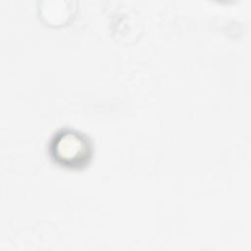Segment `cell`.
Segmentation results:
<instances>
[{
	"label": "cell",
	"instance_id": "6da1fadb",
	"mask_svg": "<svg viewBox=\"0 0 251 251\" xmlns=\"http://www.w3.org/2000/svg\"><path fill=\"white\" fill-rule=\"evenodd\" d=\"M53 156L65 166H79L90 155V146L86 138L74 131L60 133L53 141Z\"/></svg>",
	"mask_w": 251,
	"mask_h": 251
},
{
	"label": "cell",
	"instance_id": "7a4b0ae2",
	"mask_svg": "<svg viewBox=\"0 0 251 251\" xmlns=\"http://www.w3.org/2000/svg\"><path fill=\"white\" fill-rule=\"evenodd\" d=\"M39 17L48 25L61 26L70 22L75 14V3L70 1H47L41 3Z\"/></svg>",
	"mask_w": 251,
	"mask_h": 251
}]
</instances>
